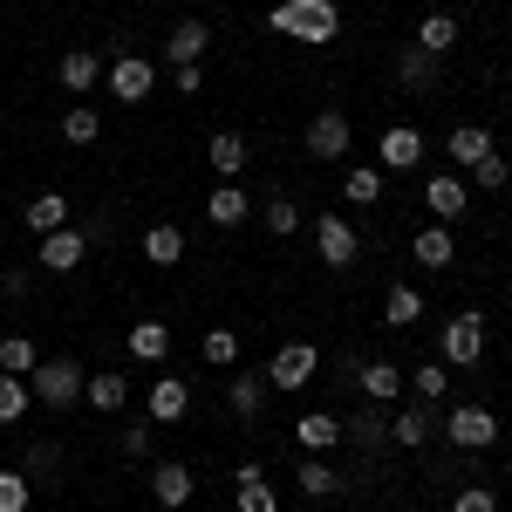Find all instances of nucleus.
<instances>
[{
	"instance_id": "obj_45",
	"label": "nucleus",
	"mask_w": 512,
	"mask_h": 512,
	"mask_svg": "<svg viewBox=\"0 0 512 512\" xmlns=\"http://www.w3.org/2000/svg\"><path fill=\"white\" fill-rule=\"evenodd\" d=\"M123 451H130V458H144V451H151V431H144V424H130V431H123Z\"/></svg>"
},
{
	"instance_id": "obj_30",
	"label": "nucleus",
	"mask_w": 512,
	"mask_h": 512,
	"mask_svg": "<svg viewBox=\"0 0 512 512\" xmlns=\"http://www.w3.org/2000/svg\"><path fill=\"white\" fill-rule=\"evenodd\" d=\"M383 321H390V328H417V321H424V294H417V287H390V294H383Z\"/></svg>"
},
{
	"instance_id": "obj_38",
	"label": "nucleus",
	"mask_w": 512,
	"mask_h": 512,
	"mask_svg": "<svg viewBox=\"0 0 512 512\" xmlns=\"http://www.w3.org/2000/svg\"><path fill=\"white\" fill-rule=\"evenodd\" d=\"M396 76H403V89H431V82H437V55H424V48H410V55L396 62Z\"/></svg>"
},
{
	"instance_id": "obj_17",
	"label": "nucleus",
	"mask_w": 512,
	"mask_h": 512,
	"mask_svg": "<svg viewBox=\"0 0 512 512\" xmlns=\"http://www.w3.org/2000/svg\"><path fill=\"white\" fill-rule=\"evenodd\" d=\"M424 205H431L437 226H451V219L465 212V178H451V171H431V185H424Z\"/></svg>"
},
{
	"instance_id": "obj_16",
	"label": "nucleus",
	"mask_w": 512,
	"mask_h": 512,
	"mask_svg": "<svg viewBox=\"0 0 512 512\" xmlns=\"http://www.w3.org/2000/svg\"><path fill=\"white\" fill-rule=\"evenodd\" d=\"M417 164H424V137L410 123H390L383 130V171H417Z\"/></svg>"
},
{
	"instance_id": "obj_33",
	"label": "nucleus",
	"mask_w": 512,
	"mask_h": 512,
	"mask_svg": "<svg viewBox=\"0 0 512 512\" xmlns=\"http://www.w3.org/2000/svg\"><path fill=\"white\" fill-rule=\"evenodd\" d=\"M403 383L417 390V403H444V390H451V362H444V369H437V362H424V369H410Z\"/></svg>"
},
{
	"instance_id": "obj_24",
	"label": "nucleus",
	"mask_w": 512,
	"mask_h": 512,
	"mask_svg": "<svg viewBox=\"0 0 512 512\" xmlns=\"http://www.w3.org/2000/svg\"><path fill=\"white\" fill-rule=\"evenodd\" d=\"M444 158H451V164H465V171H472L478 158H492V130H478V123H458V130L444 137Z\"/></svg>"
},
{
	"instance_id": "obj_29",
	"label": "nucleus",
	"mask_w": 512,
	"mask_h": 512,
	"mask_svg": "<svg viewBox=\"0 0 512 512\" xmlns=\"http://www.w3.org/2000/svg\"><path fill=\"white\" fill-rule=\"evenodd\" d=\"M144 260H158V267H178V260H185V233H178L171 219H164V226H151V233H144Z\"/></svg>"
},
{
	"instance_id": "obj_19",
	"label": "nucleus",
	"mask_w": 512,
	"mask_h": 512,
	"mask_svg": "<svg viewBox=\"0 0 512 512\" xmlns=\"http://www.w3.org/2000/svg\"><path fill=\"white\" fill-rule=\"evenodd\" d=\"M69 212H76V205H69V198L62 192H41V198H28V205H21V219H28V233H62V226H69Z\"/></svg>"
},
{
	"instance_id": "obj_11",
	"label": "nucleus",
	"mask_w": 512,
	"mask_h": 512,
	"mask_svg": "<svg viewBox=\"0 0 512 512\" xmlns=\"http://www.w3.org/2000/svg\"><path fill=\"white\" fill-rule=\"evenodd\" d=\"M144 410H151V424H178V417L192 410L185 376H158V383H151V396H144Z\"/></svg>"
},
{
	"instance_id": "obj_18",
	"label": "nucleus",
	"mask_w": 512,
	"mask_h": 512,
	"mask_svg": "<svg viewBox=\"0 0 512 512\" xmlns=\"http://www.w3.org/2000/svg\"><path fill=\"white\" fill-rule=\"evenodd\" d=\"M233 485H239V512H280V492H274V478L260 472V465H239Z\"/></svg>"
},
{
	"instance_id": "obj_31",
	"label": "nucleus",
	"mask_w": 512,
	"mask_h": 512,
	"mask_svg": "<svg viewBox=\"0 0 512 512\" xmlns=\"http://www.w3.org/2000/svg\"><path fill=\"white\" fill-rule=\"evenodd\" d=\"M130 355H137V362H164V355H171V328H164V321H137V328H130Z\"/></svg>"
},
{
	"instance_id": "obj_5",
	"label": "nucleus",
	"mask_w": 512,
	"mask_h": 512,
	"mask_svg": "<svg viewBox=\"0 0 512 512\" xmlns=\"http://www.w3.org/2000/svg\"><path fill=\"white\" fill-rule=\"evenodd\" d=\"M444 437H451L458 451H485V444L499 437V417H492L485 403H458V410L444 417Z\"/></svg>"
},
{
	"instance_id": "obj_44",
	"label": "nucleus",
	"mask_w": 512,
	"mask_h": 512,
	"mask_svg": "<svg viewBox=\"0 0 512 512\" xmlns=\"http://www.w3.org/2000/svg\"><path fill=\"white\" fill-rule=\"evenodd\" d=\"M171 89H178V96H198V89H205V76H198V62H192V69H171Z\"/></svg>"
},
{
	"instance_id": "obj_22",
	"label": "nucleus",
	"mask_w": 512,
	"mask_h": 512,
	"mask_svg": "<svg viewBox=\"0 0 512 512\" xmlns=\"http://www.w3.org/2000/svg\"><path fill=\"white\" fill-rule=\"evenodd\" d=\"M82 403H96L103 417H117L123 403H130V376H117V369H96V376L82 383Z\"/></svg>"
},
{
	"instance_id": "obj_41",
	"label": "nucleus",
	"mask_w": 512,
	"mask_h": 512,
	"mask_svg": "<svg viewBox=\"0 0 512 512\" xmlns=\"http://www.w3.org/2000/svg\"><path fill=\"white\" fill-rule=\"evenodd\" d=\"M506 178H512V164L499 158V151H492V158H478V164H472V185H478V192H506Z\"/></svg>"
},
{
	"instance_id": "obj_39",
	"label": "nucleus",
	"mask_w": 512,
	"mask_h": 512,
	"mask_svg": "<svg viewBox=\"0 0 512 512\" xmlns=\"http://www.w3.org/2000/svg\"><path fill=\"white\" fill-rule=\"evenodd\" d=\"M342 192H349V205H376V198H383V171H369V164H355L349 178H342Z\"/></svg>"
},
{
	"instance_id": "obj_37",
	"label": "nucleus",
	"mask_w": 512,
	"mask_h": 512,
	"mask_svg": "<svg viewBox=\"0 0 512 512\" xmlns=\"http://www.w3.org/2000/svg\"><path fill=\"white\" fill-rule=\"evenodd\" d=\"M260 219H267V233H274V239L301 233V205H294V198H267V205H260Z\"/></svg>"
},
{
	"instance_id": "obj_26",
	"label": "nucleus",
	"mask_w": 512,
	"mask_h": 512,
	"mask_svg": "<svg viewBox=\"0 0 512 512\" xmlns=\"http://www.w3.org/2000/svg\"><path fill=\"white\" fill-rule=\"evenodd\" d=\"M267 410V369H239L233 376V417L239 424H253Z\"/></svg>"
},
{
	"instance_id": "obj_34",
	"label": "nucleus",
	"mask_w": 512,
	"mask_h": 512,
	"mask_svg": "<svg viewBox=\"0 0 512 512\" xmlns=\"http://www.w3.org/2000/svg\"><path fill=\"white\" fill-rule=\"evenodd\" d=\"M28 403H35L28 376H0V424H21V417H28Z\"/></svg>"
},
{
	"instance_id": "obj_14",
	"label": "nucleus",
	"mask_w": 512,
	"mask_h": 512,
	"mask_svg": "<svg viewBox=\"0 0 512 512\" xmlns=\"http://www.w3.org/2000/svg\"><path fill=\"white\" fill-rule=\"evenodd\" d=\"M355 383H362L369 403H383V410H390L396 396H403V369H396V362H355Z\"/></svg>"
},
{
	"instance_id": "obj_8",
	"label": "nucleus",
	"mask_w": 512,
	"mask_h": 512,
	"mask_svg": "<svg viewBox=\"0 0 512 512\" xmlns=\"http://www.w3.org/2000/svg\"><path fill=\"white\" fill-rule=\"evenodd\" d=\"M315 246H321V260H328V267L342 274V267H355V246H362V239H355V226H349V219L321 212V219H315Z\"/></svg>"
},
{
	"instance_id": "obj_13",
	"label": "nucleus",
	"mask_w": 512,
	"mask_h": 512,
	"mask_svg": "<svg viewBox=\"0 0 512 512\" xmlns=\"http://www.w3.org/2000/svg\"><path fill=\"white\" fill-rule=\"evenodd\" d=\"M205 219H212V226H246V219H253V198L239 192V178L212 185V198H205Z\"/></svg>"
},
{
	"instance_id": "obj_25",
	"label": "nucleus",
	"mask_w": 512,
	"mask_h": 512,
	"mask_svg": "<svg viewBox=\"0 0 512 512\" xmlns=\"http://www.w3.org/2000/svg\"><path fill=\"white\" fill-rule=\"evenodd\" d=\"M390 444H403V451H424V444H431V403L396 410V417H390Z\"/></svg>"
},
{
	"instance_id": "obj_4",
	"label": "nucleus",
	"mask_w": 512,
	"mask_h": 512,
	"mask_svg": "<svg viewBox=\"0 0 512 512\" xmlns=\"http://www.w3.org/2000/svg\"><path fill=\"white\" fill-rule=\"evenodd\" d=\"M437 349H444L451 369H472L478 355H485V315H451L444 335H437Z\"/></svg>"
},
{
	"instance_id": "obj_28",
	"label": "nucleus",
	"mask_w": 512,
	"mask_h": 512,
	"mask_svg": "<svg viewBox=\"0 0 512 512\" xmlns=\"http://www.w3.org/2000/svg\"><path fill=\"white\" fill-rule=\"evenodd\" d=\"M342 437H355L362 451H376V444L390 437V417H383V403H369V410H355V417H342Z\"/></svg>"
},
{
	"instance_id": "obj_35",
	"label": "nucleus",
	"mask_w": 512,
	"mask_h": 512,
	"mask_svg": "<svg viewBox=\"0 0 512 512\" xmlns=\"http://www.w3.org/2000/svg\"><path fill=\"white\" fill-rule=\"evenodd\" d=\"M198 355H205L212 369H233V362H239V335H233V328H205V342H198Z\"/></svg>"
},
{
	"instance_id": "obj_2",
	"label": "nucleus",
	"mask_w": 512,
	"mask_h": 512,
	"mask_svg": "<svg viewBox=\"0 0 512 512\" xmlns=\"http://www.w3.org/2000/svg\"><path fill=\"white\" fill-rule=\"evenodd\" d=\"M82 383H89V369L69 362V355H55V362H35V369H28V390H35V403H48V410L82 403Z\"/></svg>"
},
{
	"instance_id": "obj_3",
	"label": "nucleus",
	"mask_w": 512,
	"mask_h": 512,
	"mask_svg": "<svg viewBox=\"0 0 512 512\" xmlns=\"http://www.w3.org/2000/svg\"><path fill=\"white\" fill-rule=\"evenodd\" d=\"M321 369L315 342H287V349H274V362H267V390H308Z\"/></svg>"
},
{
	"instance_id": "obj_7",
	"label": "nucleus",
	"mask_w": 512,
	"mask_h": 512,
	"mask_svg": "<svg viewBox=\"0 0 512 512\" xmlns=\"http://www.w3.org/2000/svg\"><path fill=\"white\" fill-rule=\"evenodd\" d=\"M308 158H321V164L349 158V117H342V110H321V117L308 123Z\"/></svg>"
},
{
	"instance_id": "obj_42",
	"label": "nucleus",
	"mask_w": 512,
	"mask_h": 512,
	"mask_svg": "<svg viewBox=\"0 0 512 512\" xmlns=\"http://www.w3.org/2000/svg\"><path fill=\"white\" fill-rule=\"evenodd\" d=\"M96 130H103V123H96V110H89V103H76V110L62 117V137H69V144H96Z\"/></svg>"
},
{
	"instance_id": "obj_21",
	"label": "nucleus",
	"mask_w": 512,
	"mask_h": 512,
	"mask_svg": "<svg viewBox=\"0 0 512 512\" xmlns=\"http://www.w3.org/2000/svg\"><path fill=\"white\" fill-rule=\"evenodd\" d=\"M410 260H417V267H451V260H458V239H451V226H424V233L410 239Z\"/></svg>"
},
{
	"instance_id": "obj_12",
	"label": "nucleus",
	"mask_w": 512,
	"mask_h": 512,
	"mask_svg": "<svg viewBox=\"0 0 512 512\" xmlns=\"http://www.w3.org/2000/svg\"><path fill=\"white\" fill-rule=\"evenodd\" d=\"M205 48H212V28H205V21H178L171 41H164V62H171V69H192Z\"/></svg>"
},
{
	"instance_id": "obj_15",
	"label": "nucleus",
	"mask_w": 512,
	"mask_h": 512,
	"mask_svg": "<svg viewBox=\"0 0 512 512\" xmlns=\"http://www.w3.org/2000/svg\"><path fill=\"white\" fill-rule=\"evenodd\" d=\"M55 76H62V89H69V96H89V89L103 82V55H96V48H69Z\"/></svg>"
},
{
	"instance_id": "obj_10",
	"label": "nucleus",
	"mask_w": 512,
	"mask_h": 512,
	"mask_svg": "<svg viewBox=\"0 0 512 512\" xmlns=\"http://www.w3.org/2000/svg\"><path fill=\"white\" fill-rule=\"evenodd\" d=\"M192 492H198V478H192V465H178V458H164L158 472H151V499H158L164 512L192 506Z\"/></svg>"
},
{
	"instance_id": "obj_6",
	"label": "nucleus",
	"mask_w": 512,
	"mask_h": 512,
	"mask_svg": "<svg viewBox=\"0 0 512 512\" xmlns=\"http://www.w3.org/2000/svg\"><path fill=\"white\" fill-rule=\"evenodd\" d=\"M151 89H158V62L151 55H117L110 62V96L117 103H144Z\"/></svg>"
},
{
	"instance_id": "obj_32",
	"label": "nucleus",
	"mask_w": 512,
	"mask_h": 512,
	"mask_svg": "<svg viewBox=\"0 0 512 512\" xmlns=\"http://www.w3.org/2000/svg\"><path fill=\"white\" fill-rule=\"evenodd\" d=\"M301 492H308V499H335V492H342V478L328 472V458H321V451H308V465H301Z\"/></svg>"
},
{
	"instance_id": "obj_23",
	"label": "nucleus",
	"mask_w": 512,
	"mask_h": 512,
	"mask_svg": "<svg viewBox=\"0 0 512 512\" xmlns=\"http://www.w3.org/2000/svg\"><path fill=\"white\" fill-rule=\"evenodd\" d=\"M294 444H301V451H335V444H342V417H335V410H308V417L294 424Z\"/></svg>"
},
{
	"instance_id": "obj_36",
	"label": "nucleus",
	"mask_w": 512,
	"mask_h": 512,
	"mask_svg": "<svg viewBox=\"0 0 512 512\" xmlns=\"http://www.w3.org/2000/svg\"><path fill=\"white\" fill-rule=\"evenodd\" d=\"M35 362H41V355H35L28 335H7V342H0V376H28Z\"/></svg>"
},
{
	"instance_id": "obj_43",
	"label": "nucleus",
	"mask_w": 512,
	"mask_h": 512,
	"mask_svg": "<svg viewBox=\"0 0 512 512\" xmlns=\"http://www.w3.org/2000/svg\"><path fill=\"white\" fill-rule=\"evenodd\" d=\"M451 512H499V492H492V485H458Z\"/></svg>"
},
{
	"instance_id": "obj_40",
	"label": "nucleus",
	"mask_w": 512,
	"mask_h": 512,
	"mask_svg": "<svg viewBox=\"0 0 512 512\" xmlns=\"http://www.w3.org/2000/svg\"><path fill=\"white\" fill-rule=\"evenodd\" d=\"M35 506V485L21 472H0V512H28Z\"/></svg>"
},
{
	"instance_id": "obj_20",
	"label": "nucleus",
	"mask_w": 512,
	"mask_h": 512,
	"mask_svg": "<svg viewBox=\"0 0 512 512\" xmlns=\"http://www.w3.org/2000/svg\"><path fill=\"white\" fill-rule=\"evenodd\" d=\"M205 158H212V171H219V185H226V178H239V171H246V158H253V151H246V137H239V130H212Z\"/></svg>"
},
{
	"instance_id": "obj_1",
	"label": "nucleus",
	"mask_w": 512,
	"mask_h": 512,
	"mask_svg": "<svg viewBox=\"0 0 512 512\" xmlns=\"http://www.w3.org/2000/svg\"><path fill=\"white\" fill-rule=\"evenodd\" d=\"M267 28L287 41H335L342 35V7L335 0H274V14H267Z\"/></svg>"
},
{
	"instance_id": "obj_46",
	"label": "nucleus",
	"mask_w": 512,
	"mask_h": 512,
	"mask_svg": "<svg viewBox=\"0 0 512 512\" xmlns=\"http://www.w3.org/2000/svg\"><path fill=\"white\" fill-rule=\"evenodd\" d=\"M506 485H512V465H506Z\"/></svg>"
},
{
	"instance_id": "obj_27",
	"label": "nucleus",
	"mask_w": 512,
	"mask_h": 512,
	"mask_svg": "<svg viewBox=\"0 0 512 512\" xmlns=\"http://www.w3.org/2000/svg\"><path fill=\"white\" fill-rule=\"evenodd\" d=\"M410 48H424V55H437V62H444V55L458 48V14H424V21H417V41H410Z\"/></svg>"
},
{
	"instance_id": "obj_9",
	"label": "nucleus",
	"mask_w": 512,
	"mask_h": 512,
	"mask_svg": "<svg viewBox=\"0 0 512 512\" xmlns=\"http://www.w3.org/2000/svg\"><path fill=\"white\" fill-rule=\"evenodd\" d=\"M82 253H89V233H76V226H62V233H41V267L48 274H76L82 267Z\"/></svg>"
}]
</instances>
